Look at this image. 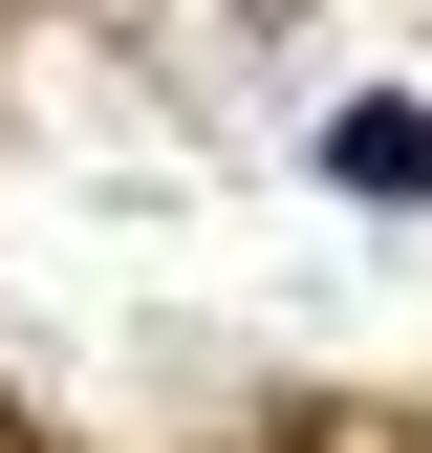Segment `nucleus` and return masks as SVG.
Listing matches in <instances>:
<instances>
[{"label":"nucleus","mask_w":432,"mask_h":453,"mask_svg":"<svg viewBox=\"0 0 432 453\" xmlns=\"http://www.w3.org/2000/svg\"><path fill=\"white\" fill-rule=\"evenodd\" d=\"M324 173H346V195H432V108H346Z\"/></svg>","instance_id":"nucleus-1"}]
</instances>
